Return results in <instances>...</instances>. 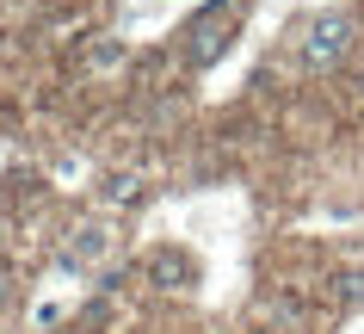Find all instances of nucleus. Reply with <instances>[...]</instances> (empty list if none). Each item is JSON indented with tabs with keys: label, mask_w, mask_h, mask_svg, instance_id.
<instances>
[{
	"label": "nucleus",
	"mask_w": 364,
	"mask_h": 334,
	"mask_svg": "<svg viewBox=\"0 0 364 334\" xmlns=\"http://www.w3.org/2000/svg\"><path fill=\"white\" fill-rule=\"evenodd\" d=\"M0 303H6V266H0Z\"/></svg>",
	"instance_id": "nucleus-8"
},
{
	"label": "nucleus",
	"mask_w": 364,
	"mask_h": 334,
	"mask_svg": "<svg viewBox=\"0 0 364 334\" xmlns=\"http://www.w3.org/2000/svg\"><path fill=\"white\" fill-rule=\"evenodd\" d=\"M223 13H229V0H210V6L192 19V31H186V38H192V43H186V62H192V68H210V62L223 56V38H216Z\"/></svg>",
	"instance_id": "nucleus-2"
},
{
	"label": "nucleus",
	"mask_w": 364,
	"mask_h": 334,
	"mask_svg": "<svg viewBox=\"0 0 364 334\" xmlns=\"http://www.w3.org/2000/svg\"><path fill=\"white\" fill-rule=\"evenodd\" d=\"M333 285H340V303H364V273H340Z\"/></svg>",
	"instance_id": "nucleus-7"
},
{
	"label": "nucleus",
	"mask_w": 364,
	"mask_h": 334,
	"mask_svg": "<svg viewBox=\"0 0 364 334\" xmlns=\"http://www.w3.org/2000/svg\"><path fill=\"white\" fill-rule=\"evenodd\" d=\"M105 248H112V229H105V223H80L75 236H68V248H62V266H68V273H80V266L105 260Z\"/></svg>",
	"instance_id": "nucleus-3"
},
{
	"label": "nucleus",
	"mask_w": 364,
	"mask_h": 334,
	"mask_svg": "<svg viewBox=\"0 0 364 334\" xmlns=\"http://www.w3.org/2000/svg\"><path fill=\"white\" fill-rule=\"evenodd\" d=\"M346 50H352V19H346V13H327V19L309 25V38H303V62L309 68H333Z\"/></svg>",
	"instance_id": "nucleus-1"
},
{
	"label": "nucleus",
	"mask_w": 364,
	"mask_h": 334,
	"mask_svg": "<svg viewBox=\"0 0 364 334\" xmlns=\"http://www.w3.org/2000/svg\"><path fill=\"white\" fill-rule=\"evenodd\" d=\"M99 198H105V204H136V198H142V179L136 174H112L105 186H99Z\"/></svg>",
	"instance_id": "nucleus-5"
},
{
	"label": "nucleus",
	"mask_w": 364,
	"mask_h": 334,
	"mask_svg": "<svg viewBox=\"0 0 364 334\" xmlns=\"http://www.w3.org/2000/svg\"><path fill=\"white\" fill-rule=\"evenodd\" d=\"M87 62H93V68H117V62H124V43H93Z\"/></svg>",
	"instance_id": "nucleus-6"
},
{
	"label": "nucleus",
	"mask_w": 364,
	"mask_h": 334,
	"mask_svg": "<svg viewBox=\"0 0 364 334\" xmlns=\"http://www.w3.org/2000/svg\"><path fill=\"white\" fill-rule=\"evenodd\" d=\"M149 278L161 285V291H173V285H186V278H192V260L173 254V248H161V254L149 260Z\"/></svg>",
	"instance_id": "nucleus-4"
}]
</instances>
